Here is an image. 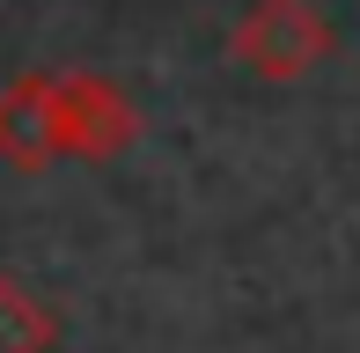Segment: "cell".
<instances>
[{
	"mask_svg": "<svg viewBox=\"0 0 360 353\" xmlns=\"http://www.w3.org/2000/svg\"><path fill=\"white\" fill-rule=\"evenodd\" d=\"M338 52V30L316 0H250V15L228 37V59L250 67L257 82H302Z\"/></svg>",
	"mask_w": 360,
	"mask_h": 353,
	"instance_id": "obj_1",
	"label": "cell"
},
{
	"mask_svg": "<svg viewBox=\"0 0 360 353\" xmlns=\"http://www.w3.org/2000/svg\"><path fill=\"white\" fill-rule=\"evenodd\" d=\"M67 155L59 140V96H52V74H15L0 89V162L15 169H52Z\"/></svg>",
	"mask_w": 360,
	"mask_h": 353,
	"instance_id": "obj_3",
	"label": "cell"
},
{
	"mask_svg": "<svg viewBox=\"0 0 360 353\" xmlns=\"http://www.w3.org/2000/svg\"><path fill=\"white\" fill-rule=\"evenodd\" d=\"M0 353H59V316L0 272Z\"/></svg>",
	"mask_w": 360,
	"mask_h": 353,
	"instance_id": "obj_4",
	"label": "cell"
},
{
	"mask_svg": "<svg viewBox=\"0 0 360 353\" xmlns=\"http://www.w3.org/2000/svg\"><path fill=\"white\" fill-rule=\"evenodd\" d=\"M52 96H59V140H67L74 162H110L140 140V103L103 74L67 67V74H52Z\"/></svg>",
	"mask_w": 360,
	"mask_h": 353,
	"instance_id": "obj_2",
	"label": "cell"
}]
</instances>
